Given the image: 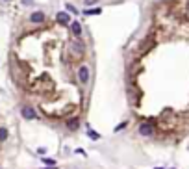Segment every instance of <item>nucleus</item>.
Masks as SVG:
<instances>
[{"label":"nucleus","mask_w":189,"mask_h":169,"mask_svg":"<svg viewBox=\"0 0 189 169\" xmlns=\"http://www.w3.org/2000/svg\"><path fill=\"white\" fill-rule=\"evenodd\" d=\"M69 50H71V54H72V56L80 58V56H84V52H85V45L76 37L74 41H71V43H69Z\"/></svg>","instance_id":"f257e3e1"},{"label":"nucleus","mask_w":189,"mask_h":169,"mask_svg":"<svg viewBox=\"0 0 189 169\" xmlns=\"http://www.w3.org/2000/svg\"><path fill=\"white\" fill-rule=\"evenodd\" d=\"M89 78H91L89 67H87V65H80V69H78V80H80V84H82V86H87V84H89Z\"/></svg>","instance_id":"f03ea898"},{"label":"nucleus","mask_w":189,"mask_h":169,"mask_svg":"<svg viewBox=\"0 0 189 169\" xmlns=\"http://www.w3.org/2000/svg\"><path fill=\"white\" fill-rule=\"evenodd\" d=\"M139 134L150 138V136H154V126H152L150 123H141V124H139Z\"/></svg>","instance_id":"7ed1b4c3"},{"label":"nucleus","mask_w":189,"mask_h":169,"mask_svg":"<svg viewBox=\"0 0 189 169\" xmlns=\"http://www.w3.org/2000/svg\"><path fill=\"white\" fill-rule=\"evenodd\" d=\"M20 113H22V117H24L26 121H32V119H35V117H37L35 110H33V108H30V106H24V108L20 110Z\"/></svg>","instance_id":"20e7f679"},{"label":"nucleus","mask_w":189,"mask_h":169,"mask_svg":"<svg viewBox=\"0 0 189 169\" xmlns=\"http://www.w3.org/2000/svg\"><path fill=\"white\" fill-rule=\"evenodd\" d=\"M56 20H58L61 26H65V24L71 23V17H69V13H67V11H59L58 15H56Z\"/></svg>","instance_id":"39448f33"},{"label":"nucleus","mask_w":189,"mask_h":169,"mask_svg":"<svg viewBox=\"0 0 189 169\" xmlns=\"http://www.w3.org/2000/svg\"><path fill=\"white\" fill-rule=\"evenodd\" d=\"M43 20H44V13L43 11H33L30 15V23H33V24H41Z\"/></svg>","instance_id":"423d86ee"},{"label":"nucleus","mask_w":189,"mask_h":169,"mask_svg":"<svg viewBox=\"0 0 189 169\" xmlns=\"http://www.w3.org/2000/svg\"><path fill=\"white\" fill-rule=\"evenodd\" d=\"M71 30H72V34H74L76 37H80V35H82V26H80V23H78V20H72Z\"/></svg>","instance_id":"0eeeda50"},{"label":"nucleus","mask_w":189,"mask_h":169,"mask_svg":"<svg viewBox=\"0 0 189 169\" xmlns=\"http://www.w3.org/2000/svg\"><path fill=\"white\" fill-rule=\"evenodd\" d=\"M78 126H80V121L78 119H69L67 121V128L69 130H78Z\"/></svg>","instance_id":"6e6552de"},{"label":"nucleus","mask_w":189,"mask_h":169,"mask_svg":"<svg viewBox=\"0 0 189 169\" xmlns=\"http://www.w3.org/2000/svg\"><path fill=\"white\" fill-rule=\"evenodd\" d=\"M85 15H100L102 13V8H93V9H85Z\"/></svg>","instance_id":"1a4fd4ad"},{"label":"nucleus","mask_w":189,"mask_h":169,"mask_svg":"<svg viewBox=\"0 0 189 169\" xmlns=\"http://www.w3.org/2000/svg\"><path fill=\"white\" fill-rule=\"evenodd\" d=\"M87 136H89V138H91L93 141H96V140H100V136L95 132V130H91V128H89V126H87Z\"/></svg>","instance_id":"9d476101"},{"label":"nucleus","mask_w":189,"mask_h":169,"mask_svg":"<svg viewBox=\"0 0 189 169\" xmlns=\"http://www.w3.org/2000/svg\"><path fill=\"white\" fill-rule=\"evenodd\" d=\"M6 140H8V128L0 126V141H6Z\"/></svg>","instance_id":"9b49d317"},{"label":"nucleus","mask_w":189,"mask_h":169,"mask_svg":"<svg viewBox=\"0 0 189 169\" xmlns=\"http://www.w3.org/2000/svg\"><path fill=\"white\" fill-rule=\"evenodd\" d=\"M65 9H67V11H71V13H78V9H76L72 4H67V6H65Z\"/></svg>","instance_id":"f8f14e48"},{"label":"nucleus","mask_w":189,"mask_h":169,"mask_svg":"<svg viewBox=\"0 0 189 169\" xmlns=\"http://www.w3.org/2000/svg\"><path fill=\"white\" fill-rule=\"evenodd\" d=\"M98 0H85V6H93V4H96Z\"/></svg>","instance_id":"ddd939ff"},{"label":"nucleus","mask_w":189,"mask_h":169,"mask_svg":"<svg viewBox=\"0 0 189 169\" xmlns=\"http://www.w3.org/2000/svg\"><path fill=\"white\" fill-rule=\"evenodd\" d=\"M126 124H128V123H122V124H119L117 128H115V132H117V130H122V128H126Z\"/></svg>","instance_id":"4468645a"},{"label":"nucleus","mask_w":189,"mask_h":169,"mask_svg":"<svg viewBox=\"0 0 189 169\" xmlns=\"http://www.w3.org/2000/svg\"><path fill=\"white\" fill-rule=\"evenodd\" d=\"M43 162H44V164H48V165H54V160H50V158H44Z\"/></svg>","instance_id":"2eb2a0df"},{"label":"nucleus","mask_w":189,"mask_h":169,"mask_svg":"<svg viewBox=\"0 0 189 169\" xmlns=\"http://www.w3.org/2000/svg\"><path fill=\"white\" fill-rule=\"evenodd\" d=\"M32 2H33V0H22V4H24V6H30Z\"/></svg>","instance_id":"dca6fc26"},{"label":"nucleus","mask_w":189,"mask_h":169,"mask_svg":"<svg viewBox=\"0 0 189 169\" xmlns=\"http://www.w3.org/2000/svg\"><path fill=\"white\" fill-rule=\"evenodd\" d=\"M44 169H58V167H56V165H50V167H44Z\"/></svg>","instance_id":"f3484780"},{"label":"nucleus","mask_w":189,"mask_h":169,"mask_svg":"<svg viewBox=\"0 0 189 169\" xmlns=\"http://www.w3.org/2000/svg\"><path fill=\"white\" fill-rule=\"evenodd\" d=\"M4 2H9V0H4Z\"/></svg>","instance_id":"a211bd4d"},{"label":"nucleus","mask_w":189,"mask_h":169,"mask_svg":"<svg viewBox=\"0 0 189 169\" xmlns=\"http://www.w3.org/2000/svg\"><path fill=\"white\" fill-rule=\"evenodd\" d=\"M156 169H161V167H156Z\"/></svg>","instance_id":"6ab92c4d"}]
</instances>
